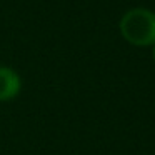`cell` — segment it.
Returning <instances> with one entry per match:
<instances>
[{"label":"cell","instance_id":"6da1fadb","mask_svg":"<svg viewBox=\"0 0 155 155\" xmlns=\"http://www.w3.org/2000/svg\"><path fill=\"white\" fill-rule=\"evenodd\" d=\"M120 32L132 45H155V14L147 8H132L122 17Z\"/></svg>","mask_w":155,"mask_h":155},{"label":"cell","instance_id":"7a4b0ae2","mask_svg":"<svg viewBox=\"0 0 155 155\" xmlns=\"http://www.w3.org/2000/svg\"><path fill=\"white\" fill-rule=\"evenodd\" d=\"M20 92V77L8 67H0V102L15 98Z\"/></svg>","mask_w":155,"mask_h":155},{"label":"cell","instance_id":"3957f363","mask_svg":"<svg viewBox=\"0 0 155 155\" xmlns=\"http://www.w3.org/2000/svg\"><path fill=\"white\" fill-rule=\"evenodd\" d=\"M153 60H155V45H153Z\"/></svg>","mask_w":155,"mask_h":155}]
</instances>
